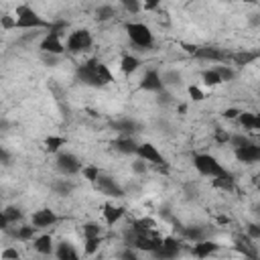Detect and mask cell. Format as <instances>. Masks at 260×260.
I'll use <instances>...</instances> for the list:
<instances>
[{"mask_svg":"<svg viewBox=\"0 0 260 260\" xmlns=\"http://www.w3.org/2000/svg\"><path fill=\"white\" fill-rule=\"evenodd\" d=\"M75 79L83 85H89V87H104L108 85L110 81H114L112 77V71L108 69V65H104L100 59H89L81 65H77L75 69Z\"/></svg>","mask_w":260,"mask_h":260,"instance_id":"obj_1","label":"cell"},{"mask_svg":"<svg viewBox=\"0 0 260 260\" xmlns=\"http://www.w3.org/2000/svg\"><path fill=\"white\" fill-rule=\"evenodd\" d=\"M14 16H16V28H28V30L47 28V30H49V26H51V22H47V20H45L35 8H30L28 4L16 6Z\"/></svg>","mask_w":260,"mask_h":260,"instance_id":"obj_2","label":"cell"},{"mask_svg":"<svg viewBox=\"0 0 260 260\" xmlns=\"http://www.w3.org/2000/svg\"><path fill=\"white\" fill-rule=\"evenodd\" d=\"M126 35L130 39V43L138 49H152L154 47V37L152 30L144 24V22H128L126 24Z\"/></svg>","mask_w":260,"mask_h":260,"instance_id":"obj_3","label":"cell"},{"mask_svg":"<svg viewBox=\"0 0 260 260\" xmlns=\"http://www.w3.org/2000/svg\"><path fill=\"white\" fill-rule=\"evenodd\" d=\"M193 167L197 169L199 175L211 177V179L217 177V175H221V173H225L223 165H221L213 154H207V152H197V154H193Z\"/></svg>","mask_w":260,"mask_h":260,"instance_id":"obj_4","label":"cell"},{"mask_svg":"<svg viewBox=\"0 0 260 260\" xmlns=\"http://www.w3.org/2000/svg\"><path fill=\"white\" fill-rule=\"evenodd\" d=\"M181 47L189 55H193L195 59H201V61H217V63H228L230 61V53H225L217 47H201V45H187V43H183Z\"/></svg>","mask_w":260,"mask_h":260,"instance_id":"obj_5","label":"cell"},{"mask_svg":"<svg viewBox=\"0 0 260 260\" xmlns=\"http://www.w3.org/2000/svg\"><path fill=\"white\" fill-rule=\"evenodd\" d=\"M136 156L144 158L148 165L156 167L158 171H162V173H169V162H167V158H165V156L158 152V148H156L152 142H142V144H138Z\"/></svg>","mask_w":260,"mask_h":260,"instance_id":"obj_6","label":"cell"},{"mask_svg":"<svg viewBox=\"0 0 260 260\" xmlns=\"http://www.w3.org/2000/svg\"><path fill=\"white\" fill-rule=\"evenodd\" d=\"M55 167L57 171L63 175V177H73L77 173H81V160L73 154V152H65V150H59L57 152V158H55Z\"/></svg>","mask_w":260,"mask_h":260,"instance_id":"obj_7","label":"cell"},{"mask_svg":"<svg viewBox=\"0 0 260 260\" xmlns=\"http://www.w3.org/2000/svg\"><path fill=\"white\" fill-rule=\"evenodd\" d=\"M91 32L87 30V28H75V30H71L69 32V37H67V51L69 53H83V51H87L89 47H91Z\"/></svg>","mask_w":260,"mask_h":260,"instance_id":"obj_8","label":"cell"},{"mask_svg":"<svg viewBox=\"0 0 260 260\" xmlns=\"http://www.w3.org/2000/svg\"><path fill=\"white\" fill-rule=\"evenodd\" d=\"M93 187H95L100 193H104L106 197H114V199H120V197H124V195H126L124 187H122L114 177L104 175V173L98 177V181L93 183Z\"/></svg>","mask_w":260,"mask_h":260,"instance_id":"obj_9","label":"cell"},{"mask_svg":"<svg viewBox=\"0 0 260 260\" xmlns=\"http://www.w3.org/2000/svg\"><path fill=\"white\" fill-rule=\"evenodd\" d=\"M41 51L45 53H55V55H63L67 51V45L61 43V35L55 32V30H47V35L41 39V45H39Z\"/></svg>","mask_w":260,"mask_h":260,"instance_id":"obj_10","label":"cell"},{"mask_svg":"<svg viewBox=\"0 0 260 260\" xmlns=\"http://www.w3.org/2000/svg\"><path fill=\"white\" fill-rule=\"evenodd\" d=\"M234 154L240 162L244 165H254L260 160V144H254V142H246L238 148H234Z\"/></svg>","mask_w":260,"mask_h":260,"instance_id":"obj_11","label":"cell"},{"mask_svg":"<svg viewBox=\"0 0 260 260\" xmlns=\"http://www.w3.org/2000/svg\"><path fill=\"white\" fill-rule=\"evenodd\" d=\"M179 252H181V242H179L177 238L169 236V238H162L160 246L152 252V256L167 260V258H177V256H179Z\"/></svg>","mask_w":260,"mask_h":260,"instance_id":"obj_12","label":"cell"},{"mask_svg":"<svg viewBox=\"0 0 260 260\" xmlns=\"http://www.w3.org/2000/svg\"><path fill=\"white\" fill-rule=\"evenodd\" d=\"M140 89H142V91H154V93L162 91V89H165V83H162L160 73H158L156 69H148V71L142 75V79H140Z\"/></svg>","mask_w":260,"mask_h":260,"instance_id":"obj_13","label":"cell"},{"mask_svg":"<svg viewBox=\"0 0 260 260\" xmlns=\"http://www.w3.org/2000/svg\"><path fill=\"white\" fill-rule=\"evenodd\" d=\"M173 223L177 225L175 230L177 232H181V236L185 238V240H189V242H201V240H205L207 238V230L203 228V225H181V223H177L175 219H173Z\"/></svg>","mask_w":260,"mask_h":260,"instance_id":"obj_14","label":"cell"},{"mask_svg":"<svg viewBox=\"0 0 260 260\" xmlns=\"http://www.w3.org/2000/svg\"><path fill=\"white\" fill-rule=\"evenodd\" d=\"M234 248L242 254V256H246V258H258V248H256V244H254V240L246 234V236H236L234 238Z\"/></svg>","mask_w":260,"mask_h":260,"instance_id":"obj_15","label":"cell"},{"mask_svg":"<svg viewBox=\"0 0 260 260\" xmlns=\"http://www.w3.org/2000/svg\"><path fill=\"white\" fill-rule=\"evenodd\" d=\"M57 221H59L57 213H55L53 209H49V207L37 209V211L32 213V223H35L39 230H43V228H51V225L57 223Z\"/></svg>","mask_w":260,"mask_h":260,"instance_id":"obj_16","label":"cell"},{"mask_svg":"<svg viewBox=\"0 0 260 260\" xmlns=\"http://www.w3.org/2000/svg\"><path fill=\"white\" fill-rule=\"evenodd\" d=\"M112 128L114 132H118L120 136H134L138 130H140V124L132 118H120L116 122H112Z\"/></svg>","mask_w":260,"mask_h":260,"instance_id":"obj_17","label":"cell"},{"mask_svg":"<svg viewBox=\"0 0 260 260\" xmlns=\"http://www.w3.org/2000/svg\"><path fill=\"white\" fill-rule=\"evenodd\" d=\"M260 57V49L256 51H236V53H230V61L236 65V67H246L250 63H254L256 59Z\"/></svg>","mask_w":260,"mask_h":260,"instance_id":"obj_18","label":"cell"},{"mask_svg":"<svg viewBox=\"0 0 260 260\" xmlns=\"http://www.w3.org/2000/svg\"><path fill=\"white\" fill-rule=\"evenodd\" d=\"M112 148L122 152V154H136L138 142L132 136H118L116 140H112Z\"/></svg>","mask_w":260,"mask_h":260,"instance_id":"obj_19","label":"cell"},{"mask_svg":"<svg viewBox=\"0 0 260 260\" xmlns=\"http://www.w3.org/2000/svg\"><path fill=\"white\" fill-rule=\"evenodd\" d=\"M37 225L35 223H30V225H20V228H16V230H6L4 234H8L10 238H14V240H20V242H30L32 238H35V234H37Z\"/></svg>","mask_w":260,"mask_h":260,"instance_id":"obj_20","label":"cell"},{"mask_svg":"<svg viewBox=\"0 0 260 260\" xmlns=\"http://www.w3.org/2000/svg\"><path fill=\"white\" fill-rule=\"evenodd\" d=\"M217 250H219V244H215V242H211V240L205 238V240H201V242H195L191 254L197 256V258H207V256H211V254L217 252Z\"/></svg>","mask_w":260,"mask_h":260,"instance_id":"obj_21","label":"cell"},{"mask_svg":"<svg viewBox=\"0 0 260 260\" xmlns=\"http://www.w3.org/2000/svg\"><path fill=\"white\" fill-rule=\"evenodd\" d=\"M32 246H35V250H37L39 254H45V256L55 254V246H53V238H51V234L37 236V238L32 240Z\"/></svg>","mask_w":260,"mask_h":260,"instance_id":"obj_22","label":"cell"},{"mask_svg":"<svg viewBox=\"0 0 260 260\" xmlns=\"http://www.w3.org/2000/svg\"><path fill=\"white\" fill-rule=\"evenodd\" d=\"M211 185H213L215 189H221V191L230 193V191H234V189H236V179H234V175H232V173H228V171H225V173H221V175L213 177Z\"/></svg>","mask_w":260,"mask_h":260,"instance_id":"obj_23","label":"cell"},{"mask_svg":"<svg viewBox=\"0 0 260 260\" xmlns=\"http://www.w3.org/2000/svg\"><path fill=\"white\" fill-rule=\"evenodd\" d=\"M104 211V219H106V223L108 225H114V223H118L120 219H122V215H124V207H118V205H114V203H106L104 207H102Z\"/></svg>","mask_w":260,"mask_h":260,"instance_id":"obj_24","label":"cell"},{"mask_svg":"<svg viewBox=\"0 0 260 260\" xmlns=\"http://www.w3.org/2000/svg\"><path fill=\"white\" fill-rule=\"evenodd\" d=\"M138 67H140V59H138V57H134V55H130V53H124V55H122V59H120V69H122L124 75L134 73Z\"/></svg>","mask_w":260,"mask_h":260,"instance_id":"obj_25","label":"cell"},{"mask_svg":"<svg viewBox=\"0 0 260 260\" xmlns=\"http://www.w3.org/2000/svg\"><path fill=\"white\" fill-rule=\"evenodd\" d=\"M51 189H53V193H57V195H61V197H67V195L73 193L75 183L69 181V179H57V181L51 183Z\"/></svg>","mask_w":260,"mask_h":260,"instance_id":"obj_26","label":"cell"},{"mask_svg":"<svg viewBox=\"0 0 260 260\" xmlns=\"http://www.w3.org/2000/svg\"><path fill=\"white\" fill-rule=\"evenodd\" d=\"M55 256H57L59 260H77V250H75L69 242H61V244H57V248H55Z\"/></svg>","mask_w":260,"mask_h":260,"instance_id":"obj_27","label":"cell"},{"mask_svg":"<svg viewBox=\"0 0 260 260\" xmlns=\"http://www.w3.org/2000/svg\"><path fill=\"white\" fill-rule=\"evenodd\" d=\"M160 77H162L165 87H181L183 85V75L177 69H167Z\"/></svg>","mask_w":260,"mask_h":260,"instance_id":"obj_28","label":"cell"},{"mask_svg":"<svg viewBox=\"0 0 260 260\" xmlns=\"http://www.w3.org/2000/svg\"><path fill=\"white\" fill-rule=\"evenodd\" d=\"M0 215H2L10 225H12V223H18V221L22 219V211H20V207H16V205H6Z\"/></svg>","mask_w":260,"mask_h":260,"instance_id":"obj_29","label":"cell"},{"mask_svg":"<svg viewBox=\"0 0 260 260\" xmlns=\"http://www.w3.org/2000/svg\"><path fill=\"white\" fill-rule=\"evenodd\" d=\"M65 144H67V138H63V136H47L45 138V150L47 152H59L61 146H65Z\"/></svg>","mask_w":260,"mask_h":260,"instance_id":"obj_30","label":"cell"},{"mask_svg":"<svg viewBox=\"0 0 260 260\" xmlns=\"http://www.w3.org/2000/svg\"><path fill=\"white\" fill-rule=\"evenodd\" d=\"M201 79H203V83L209 85V87H215V85L221 83V77H219V73H217L215 67H213V69H203V71H201Z\"/></svg>","mask_w":260,"mask_h":260,"instance_id":"obj_31","label":"cell"},{"mask_svg":"<svg viewBox=\"0 0 260 260\" xmlns=\"http://www.w3.org/2000/svg\"><path fill=\"white\" fill-rule=\"evenodd\" d=\"M114 16H116V8H114V6H110V4H102V6H98V8H95V18H98L100 22L112 20Z\"/></svg>","mask_w":260,"mask_h":260,"instance_id":"obj_32","label":"cell"},{"mask_svg":"<svg viewBox=\"0 0 260 260\" xmlns=\"http://www.w3.org/2000/svg\"><path fill=\"white\" fill-rule=\"evenodd\" d=\"M81 175H83L85 181H89V183L93 185V183L98 181V177L102 175V171H100L95 165H83V167H81Z\"/></svg>","mask_w":260,"mask_h":260,"instance_id":"obj_33","label":"cell"},{"mask_svg":"<svg viewBox=\"0 0 260 260\" xmlns=\"http://www.w3.org/2000/svg\"><path fill=\"white\" fill-rule=\"evenodd\" d=\"M132 228L136 232H142V234H150V230L154 228V221L150 217H142V219H134L132 221Z\"/></svg>","mask_w":260,"mask_h":260,"instance_id":"obj_34","label":"cell"},{"mask_svg":"<svg viewBox=\"0 0 260 260\" xmlns=\"http://www.w3.org/2000/svg\"><path fill=\"white\" fill-rule=\"evenodd\" d=\"M81 232H83V238H98V236H102V225L95 221H87L81 228Z\"/></svg>","mask_w":260,"mask_h":260,"instance_id":"obj_35","label":"cell"},{"mask_svg":"<svg viewBox=\"0 0 260 260\" xmlns=\"http://www.w3.org/2000/svg\"><path fill=\"white\" fill-rule=\"evenodd\" d=\"M120 4H122V8L126 10V12H130V14H138L144 6H142V0H120Z\"/></svg>","mask_w":260,"mask_h":260,"instance_id":"obj_36","label":"cell"},{"mask_svg":"<svg viewBox=\"0 0 260 260\" xmlns=\"http://www.w3.org/2000/svg\"><path fill=\"white\" fill-rule=\"evenodd\" d=\"M238 122L242 124L244 130H254V112H240Z\"/></svg>","mask_w":260,"mask_h":260,"instance_id":"obj_37","label":"cell"},{"mask_svg":"<svg viewBox=\"0 0 260 260\" xmlns=\"http://www.w3.org/2000/svg\"><path fill=\"white\" fill-rule=\"evenodd\" d=\"M100 244H102V236H98V238H85V254L87 256H93L98 252Z\"/></svg>","mask_w":260,"mask_h":260,"instance_id":"obj_38","label":"cell"},{"mask_svg":"<svg viewBox=\"0 0 260 260\" xmlns=\"http://www.w3.org/2000/svg\"><path fill=\"white\" fill-rule=\"evenodd\" d=\"M215 69H217L221 81H232V79L236 77V71H234L230 65H219V67H215Z\"/></svg>","mask_w":260,"mask_h":260,"instance_id":"obj_39","label":"cell"},{"mask_svg":"<svg viewBox=\"0 0 260 260\" xmlns=\"http://www.w3.org/2000/svg\"><path fill=\"white\" fill-rule=\"evenodd\" d=\"M59 57H61V55H55V53H45V51H41V61H43V65H47V67H55V65L59 63Z\"/></svg>","mask_w":260,"mask_h":260,"instance_id":"obj_40","label":"cell"},{"mask_svg":"<svg viewBox=\"0 0 260 260\" xmlns=\"http://www.w3.org/2000/svg\"><path fill=\"white\" fill-rule=\"evenodd\" d=\"M246 234L256 242V240H260V221H250L248 225H246Z\"/></svg>","mask_w":260,"mask_h":260,"instance_id":"obj_41","label":"cell"},{"mask_svg":"<svg viewBox=\"0 0 260 260\" xmlns=\"http://www.w3.org/2000/svg\"><path fill=\"white\" fill-rule=\"evenodd\" d=\"M146 169H148V162H146L144 158H140V156L132 162V171H134L136 175H146Z\"/></svg>","mask_w":260,"mask_h":260,"instance_id":"obj_42","label":"cell"},{"mask_svg":"<svg viewBox=\"0 0 260 260\" xmlns=\"http://www.w3.org/2000/svg\"><path fill=\"white\" fill-rule=\"evenodd\" d=\"M0 24L4 30H10V28H16V16H10V14H4L0 18Z\"/></svg>","mask_w":260,"mask_h":260,"instance_id":"obj_43","label":"cell"},{"mask_svg":"<svg viewBox=\"0 0 260 260\" xmlns=\"http://www.w3.org/2000/svg\"><path fill=\"white\" fill-rule=\"evenodd\" d=\"M246 142H250V140H248V136H244V134H232V136H230V144H232L234 148H238V146H242V144H246Z\"/></svg>","mask_w":260,"mask_h":260,"instance_id":"obj_44","label":"cell"},{"mask_svg":"<svg viewBox=\"0 0 260 260\" xmlns=\"http://www.w3.org/2000/svg\"><path fill=\"white\" fill-rule=\"evenodd\" d=\"M187 91H189V95H191V100H195V102H201L205 95H203V91L197 87V85H189L187 87Z\"/></svg>","mask_w":260,"mask_h":260,"instance_id":"obj_45","label":"cell"},{"mask_svg":"<svg viewBox=\"0 0 260 260\" xmlns=\"http://www.w3.org/2000/svg\"><path fill=\"white\" fill-rule=\"evenodd\" d=\"M118 256L120 258H126V260H136V248L134 246H126Z\"/></svg>","mask_w":260,"mask_h":260,"instance_id":"obj_46","label":"cell"},{"mask_svg":"<svg viewBox=\"0 0 260 260\" xmlns=\"http://www.w3.org/2000/svg\"><path fill=\"white\" fill-rule=\"evenodd\" d=\"M230 136H232V134H228V132L221 130V128L215 130V142H219V144H228V142H230Z\"/></svg>","mask_w":260,"mask_h":260,"instance_id":"obj_47","label":"cell"},{"mask_svg":"<svg viewBox=\"0 0 260 260\" xmlns=\"http://www.w3.org/2000/svg\"><path fill=\"white\" fill-rule=\"evenodd\" d=\"M240 116V110L238 108H228V110H223V118H228V120H236Z\"/></svg>","mask_w":260,"mask_h":260,"instance_id":"obj_48","label":"cell"},{"mask_svg":"<svg viewBox=\"0 0 260 260\" xmlns=\"http://www.w3.org/2000/svg\"><path fill=\"white\" fill-rule=\"evenodd\" d=\"M20 254H18V250H14V248H6L4 252H2V260H8V258H18Z\"/></svg>","mask_w":260,"mask_h":260,"instance_id":"obj_49","label":"cell"},{"mask_svg":"<svg viewBox=\"0 0 260 260\" xmlns=\"http://www.w3.org/2000/svg\"><path fill=\"white\" fill-rule=\"evenodd\" d=\"M158 4H160V0H142L144 10H156V8H158Z\"/></svg>","mask_w":260,"mask_h":260,"instance_id":"obj_50","label":"cell"},{"mask_svg":"<svg viewBox=\"0 0 260 260\" xmlns=\"http://www.w3.org/2000/svg\"><path fill=\"white\" fill-rule=\"evenodd\" d=\"M248 24H250V26H260V14H258V12L248 14Z\"/></svg>","mask_w":260,"mask_h":260,"instance_id":"obj_51","label":"cell"},{"mask_svg":"<svg viewBox=\"0 0 260 260\" xmlns=\"http://www.w3.org/2000/svg\"><path fill=\"white\" fill-rule=\"evenodd\" d=\"M2 165H4V167L10 165V152H8L6 148H2Z\"/></svg>","mask_w":260,"mask_h":260,"instance_id":"obj_52","label":"cell"},{"mask_svg":"<svg viewBox=\"0 0 260 260\" xmlns=\"http://www.w3.org/2000/svg\"><path fill=\"white\" fill-rule=\"evenodd\" d=\"M169 98H171L169 93H165V91H158V100H156V102H158V104H169Z\"/></svg>","mask_w":260,"mask_h":260,"instance_id":"obj_53","label":"cell"},{"mask_svg":"<svg viewBox=\"0 0 260 260\" xmlns=\"http://www.w3.org/2000/svg\"><path fill=\"white\" fill-rule=\"evenodd\" d=\"M254 130H260V114H254Z\"/></svg>","mask_w":260,"mask_h":260,"instance_id":"obj_54","label":"cell"},{"mask_svg":"<svg viewBox=\"0 0 260 260\" xmlns=\"http://www.w3.org/2000/svg\"><path fill=\"white\" fill-rule=\"evenodd\" d=\"M252 213H254V215H256V217L260 219V203H256V205H252Z\"/></svg>","mask_w":260,"mask_h":260,"instance_id":"obj_55","label":"cell"},{"mask_svg":"<svg viewBox=\"0 0 260 260\" xmlns=\"http://www.w3.org/2000/svg\"><path fill=\"white\" fill-rule=\"evenodd\" d=\"M252 181H254V185L260 189V175H254V179H252Z\"/></svg>","mask_w":260,"mask_h":260,"instance_id":"obj_56","label":"cell"},{"mask_svg":"<svg viewBox=\"0 0 260 260\" xmlns=\"http://www.w3.org/2000/svg\"><path fill=\"white\" fill-rule=\"evenodd\" d=\"M179 112H181V114H185V112H187V106H185V104H181V106H179Z\"/></svg>","mask_w":260,"mask_h":260,"instance_id":"obj_57","label":"cell"},{"mask_svg":"<svg viewBox=\"0 0 260 260\" xmlns=\"http://www.w3.org/2000/svg\"><path fill=\"white\" fill-rule=\"evenodd\" d=\"M234 2H246V4H252V2H256V0H234Z\"/></svg>","mask_w":260,"mask_h":260,"instance_id":"obj_58","label":"cell"}]
</instances>
